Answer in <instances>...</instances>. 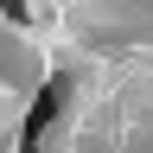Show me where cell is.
<instances>
[{
  "mask_svg": "<svg viewBox=\"0 0 153 153\" xmlns=\"http://www.w3.org/2000/svg\"><path fill=\"white\" fill-rule=\"evenodd\" d=\"M7 13H13V19H19V13H26V7H19V0H7Z\"/></svg>",
  "mask_w": 153,
  "mask_h": 153,
  "instance_id": "7a4b0ae2",
  "label": "cell"
},
{
  "mask_svg": "<svg viewBox=\"0 0 153 153\" xmlns=\"http://www.w3.org/2000/svg\"><path fill=\"white\" fill-rule=\"evenodd\" d=\"M64 108V76H51L45 83V96L32 102V115H26V134H19V153H38V140H45V128H51V115Z\"/></svg>",
  "mask_w": 153,
  "mask_h": 153,
  "instance_id": "6da1fadb",
  "label": "cell"
}]
</instances>
